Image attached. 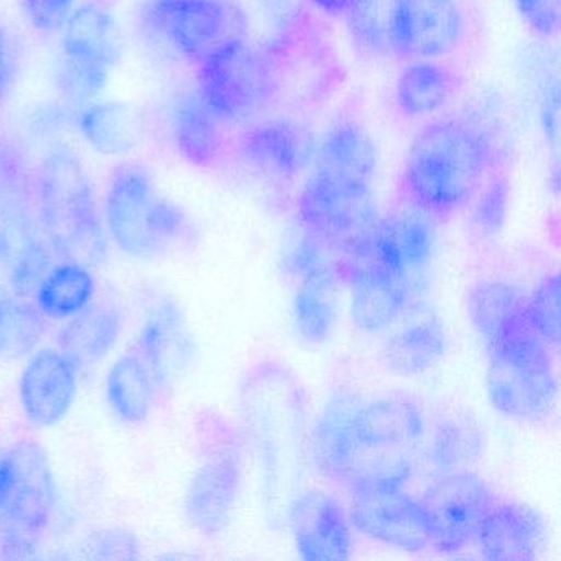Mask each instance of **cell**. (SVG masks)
I'll use <instances>...</instances> for the list:
<instances>
[{"instance_id": "cell-1", "label": "cell", "mask_w": 561, "mask_h": 561, "mask_svg": "<svg viewBox=\"0 0 561 561\" xmlns=\"http://www.w3.org/2000/svg\"><path fill=\"white\" fill-rule=\"evenodd\" d=\"M426 422L409 397L357 399L340 393L311 432V458L323 478L346 489L403 485L422 461Z\"/></svg>"}, {"instance_id": "cell-2", "label": "cell", "mask_w": 561, "mask_h": 561, "mask_svg": "<svg viewBox=\"0 0 561 561\" xmlns=\"http://www.w3.org/2000/svg\"><path fill=\"white\" fill-rule=\"evenodd\" d=\"M492 137L468 117L430 121L413 137L400 172L402 203L433 219H446L469 205L497 165Z\"/></svg>"}, {"instance_id": "cell-3", "label": "cell", "mask_w": 561, "mask_h": 561, "mask_svg": "<svg viewBox=\"0 0 561 561\" xmlns=\"http://www.w3.org/2000/svg\"><path fill=\"white\" fill-rule=\"evenodd\" d=\"M38 218L55 254L65 262L100 264L107 239L96 196L81 157L70 146L51 147L38 170Z\"/></svg>"}, {"instance_id": "cell-4", "label": "cell", "mask_w": 561, "mask_h": 561, "mask_svg": "<svg viewBox=\"0 0 561 561\" xmlns=\"http://www.w3.org/2000/svg\"><path fill=\"white\" fill-rule=\"evenodd\" d=\"M553 353L530 317L485 347V387L491 405L507 419L530 423L547 420L558 399Z\"/></svg>"}, {"instance_id": "cell-5", "label": "cell", "mask_w": 561, "mask_h": 561, "mask_svg": "<svg viewBox=\"0 0 561 561\" xmlns=\"http://www.w3.org/2000/svg\"><path fill=\"white\" fill-rule=\"evenodd\" d=\"M272 83V107L305 113L327 103L343 81V67L320 25L295 18L261 48Z\"/></svg>"}, {"instance_id": "cell-6", "label": "cell", "mask_w": 561, "mask_h": 561, "mask_svg": "<svg viewBox=\"0 0 561 561\" xmlns=\"http://www.w3.org/2000/svg\"><path fill=\"white\" fill-rule=\"evenodd\" d=\"M111 239L130 257L157 259L190 232L185 211L160 195L144 167L124 163L114 170L106 193Z\"/></svg>"}, {"instance_id": "cell-7", "label": "cell", "mask_w": 561, "mask_h": 561, "mask_svg": "<svg viewBox=\"0 0 561 561\" xmlns=\"http://www.w3.org/2000/svg\"><path fill=\"white\" fill-rule=\"evenodd\" d=\"M55 505L57 482L44 448L24 439L5 449V478L0 497L2 557H28L50 525Z\"/></svg>"}, {"instance_id": "cell-8", "label": "cell", "mask_w": 561, "mask_h": 561, "mask_svg": "<svg viewBox=\"0 0 561 561\" xmlns=\"http://www.w3.org/2000/svg\"><path fill=\"white\" fill-rule=\"evenodd\" d=\"M140 21L152 41L196 65L249 35L248 18L234 0H147Z\"/></svg>"}, {"instance_id": "cell-9", "label": "cell", "mask_w": 561, "mask_h": 561, "mask_svg": "<svg viewBox=\"0 0 561 561\" xmlns=\"http://www.w3.org/2000/svg\"><path fill=\"white\" fill-rule=\"evenodd\" d=\"M124 54L116 12L103 0H88L75 9L61 28L58 84L71 103H91L107 87Z\"/></svg>"}, {"instance_id": "cell-10", "label": "cell", "mask_w": 561, "mask_h": 561, "mask_svg": "<svg viewBox=\"0 0 561 561\" xmlns=\"http://www.w3.org/2000/svg\"><path fill=\"white\" fill-rule=\"evenodd\" d=\"M301 229L337 255L356 244L379 218L373 185L311 172L297 198Z\"/></svg>"}, {"instance_id": "cell-11", "label": "cell", "mask_w": 561, "mask_h": 561, "mask_svg": "<svg viewBox=\"0 0 561 561\" xmlns=\"http://www.w3.org/2000/svg\"><path fill=\"white\" fill-rule=\"evenodd\" d=\"M341 277L351 291V317L366 333H383L419 300L415 278L390 264L366 234L341 255Z\"/></svg>"}, {"instance_id": "cell-12", "label": "cell", "mask_w": 561, "mask_h": 561, "mask_svg": "<svg viewBox=\"0 0 561 561\" xmlns=\"http://www.w3.org/2000/svg\"><path fill=\"white\" fill-rule=\"evenodd\" d=\"M198 67L196 93L222 123H248L272 110L271 77L261 48L241 42Z\"/></svg>"}, {"instance_id": "cell-13", "label": "cell", "mask_w": 561, "mask_h": 561, "mask_svg": "<svg viewBox=\"0 0 561 561\" xmlns=\"http://www.w3.org/2000/svg\"><path fill=\"white\" fill-rule=\"evenodd\" d=\"M419 501L430 548L439 553L456 554L474 545L479 528L497 495L481 476L469 469H458L436 476Z\"/></svg>"}, {"instance_id": "cell-14", "label": "cell", "mask_w": 561, "mask_h": 561, "mask_svg": "<svg viewBox=\"0 0 561 561\" xmlns=\"http://www.w3.org/2000/svg\"><path fill=\"white\" fill-rule=\"evenodd\" d=\"M346 491V508L354 530L397 550H428L422 505L403 485H364Z\"/></svg>"}, {"instance_id": "cell-15", "label": "cell", "mask_w": 561, "mask_h": 561, "mask_svg": "<svg viewBox=\"0 0 561 561\" xmlns=\"http://www.w3.org/2000/svg\"><path fill=\"white\" fill-rule=\"evenodd\" d=\"M242 489V446L234 433H225L203 456L185 494L190 524L205 535L228 527Z\"/></svg>"}, {"instance_id": "cell-16", "label": "cell", "mask_w": 561, "mask_h": 561, "mask_svg": "<svg viewBox=\"0 0 561 561\" xmlns=\"http://www.w3.org/2000/svg\"><path fill=\"white\" fill-rule=\"evenodd\" d=\"M318 137L294 117L280 116L249 124L236 140L239 159L255 172L290 182L313 163Z\"/></svg>"}, {"instance_id": "cell-17", "label": "cell", "mask_w": 561, "mask_h": 561, "mask_svg": "<svg viewBox=\"0 0 561 561\" xmlns=\"http://www.w3.org/2000/svg\"><path fill=\"white\" fill-rule=\"evenodd\" d=\"M465 14L456 0H397L392 57L442 60L461 45Z\"/></svg>"}, {"instance_id": "cell-18", "label": "cell", "mask_w": 561, "mask_h": 561, "mask_svg": "<svg viewBox=\"0 0 561 561\" xmlns=\"http://www.w3.org/2000/svg\"><path fill=\"white\" fill-rule=\"evenodd\" d=\"M288 525L304 560H347L353 553L354 527L347 508L328 492L313 489L295 497Z\"/></svg>"}, {"instance_id": "cell-19", "label": "cell", "mask_w": 561, "mask_h": 561, "mask_svg": "<svg viewBox=\"0 0 561 561\" xmlns=\"http://www.w3.org/2000/svg\"><path fill=\"white\" fill-rule=\"evenodd\" d=\"M51 248L41 218L18 198L0 199V268L15 290H34L50 268Z\"/></svg>"}, {"instance_id": "cell-20", "label": "cell", "mask_w": 561, "mask_h": 561, "mask_svg": "<svg viewBox=\"0 0 561 561\" xmlns=\"http://www.w3.org/2000/svg\"><path fill=\"white\" fill-rule=\"evenodd\" d=\"M387 331L380 357L396 376H420L436 366L448 350L442 318L422 298L413 301Z\"/></svg>"}, {"instance_id": "cell-21", "label": "cell", "mask_w": 561, "mask_h": 561, "mask_svg": "<svg viewBox=\"0 0 561 561\" xmlns=\"http://www.w3.org/2000/svg\"><path fill=\"white\" fill-rule=\"evenodd\" d=\"M548 528L537 508L499 499L485 515L474 545L485 560L531 561L547 547Z\"/></svg>"}, {"instance_id": "cell-22", "label": "cell", "mask_w": 561, "mask_h": 561, "mask_svg": "<svg viewBox=\"0 0 561 561\" xmlns=\"http://www.w3.org/2000/svg\"><path fill=\"white\" fill-rule=\"evenodd\" d=\"M80 370L60 351L42 350L25 366L19 386L21 405L32 425H57L73 407Z\"/></svg>"}, {"instance_id": "cell-23", "label": "cell", "mask_w": 561, "mask_h": 561, "mask_svg": "<svg viewBox=\"0 0 561 561\" xmlns=\"http://www.w3.org/2000/svg\"><path fill=\"white\" fill-rule=\"evenodd\" d=\"M435 221L415 206L402 203L387 215H379L366 239L390 264L419 280L435 251Z\"/></svg>"}, {"instance_id": "cell-24", "label": "cell", "mask_w": 561, "mask_h": 561, "mask_svg": "<svg viewBox=\"0 0 561 561\" xmlns=\"http://www.w3.org/2000/svg\"><path fill=\"white\" fill-rule=\"evenodd\" d=\"M313 170L318 175L373 185L379 149L369 130L354 117H341L318 139Z\"/></svg>"}, {"instance_id": "cell-25", "label": "cell", "mask_w": 561, "mask_h": 561, "mask_svg": "<svg viewBox=\"0 0 561 561\" xmlns=\"http://www.w3.org/2000/svg\"><path fill=\"white\" fill-rule=\"evenodd\" d=\"M225 126L203 103L198 93L183 96L170 117V133L176 152L199 169H213L225 159Z\"/></svg>"}, {"instance_id": "cell-26", "label": "cell", "mask_w": 561, "mask_h": 561, "mask_svg": "<svg viewBox=\"0 0 561 561\" xmlns=\"http://www.w3.org/2000/svg\"><path fill=\"white\" fill-rule=\"evenodd\" d=\"M469 321L484 347L501 340L528 314V291L507 280H481L466 298Z\"/></svg>"}, {"instance_id": "cell-27", "label": "cell", "mask_w": 561, "mask_h": 561, "mask_svg": "<svg viewBox=\"0 0 561 561\" xmlns=\"http://www.w3.org/2000/svg\"><path fill=\"white\" fill-rule=\"evenodd\" d=\"M136 350L149 366L156 386H165L188 353L182 313L175 304L165 300L150 311Z\"/></svg>"}, {"instance_id": "cell-28", "label": "cell", "mask_w": 561, "mask_h": 561, "mask_svg": "<svg viewBox=\"0 0 561 561\" xmlns=\"http://www.w3.org/2000/svg\"><path fill=\"white\" fill-rule=\"evenodd\" d=\"M458 87V77L448 65L439 60L409 61L397 78V110L409 119L433 116L455 96Z\"/></svg>"}, {"instance_id": "cell-29", "label": "cell", "mask_w": 561, "mask_h": 561, "mask_svg": "<svg viewBox=\"0 0 561 561\" xmlns=\"http://www.w3.org/2000/svg\"><path fill=\"white\" fill-rule=\"evenodd\" d=\"M58 334L60 353L78 370L96 366L110 354L123 331V320L114 308L90 307L75 317Z\"/></svg>"}, {"instance_id": "cell-30", "label": "cell", "mask_w": 561, "mask_h": 561, "mask_svg": "<svg viewBox=\"0 0 561 561\" xmlns=\"http://www.w3.org/2000/svg\"><path fill=\"white\" fill-rule=\"evenodd\" d=\"M77 126L88 146L103 156L124 157L142 139L139 111L124 103H88L81 106Z\"/></svg>"}, {"instance_id": "cell-31", "label": "cell", "mask_w": 561, "mask_h": 561, "mask_svg": "<svg viewBox=\"0 0 561 561\" xmlns=\"http://www.w3.org/2000/svg\"><path fill=\"white\" fill-rule=\"evenodd\" d=\"M341 280V262L300 278L294 298V321L298 334L307 343L321 344L333 336Z\"/></svg>"}, {"instance_id": "cell-32", "label": "cell", "mask_w": 561, "mask_h": 561, "mask_svg": "<svg viewBox=\"0 0 561 561\" xmlns=\"http://www.w3.org/2000/svg\"><path fill=\"white\" fill-rule=\"evenodd\" d=\"M156 380L139 351L117 357L106 377V397L111 409L123 422H144L150 415L156 397Z\"/></svg>"}, {"instance_id": "cell-33", "label": "cell", "mask_w": 561, "mask_h": 561, "mask_svg": "<svg viewBox=\"0 0 561 561\" xmlns=\"http://www.w3.org/2000/svg\"><path fill=\"white\" fill-rule=\"evenodd\" d=\"M35 290L37 308L44 317L68 320L93 300L94 278L87 265L65 262L48 268Z\"/></svg>"}, {"instance_id": "cell-34", "label": "cell", "mask_w": 561, "mask_h": 561, "mask_svg": "<svg viewBox=\"0 0 561 561\" xmlns=\"http://www.w3.org/2000/svg\"><path fill=\"white\" fill-rule=\"evenodd\" d=\"M482 453L479 430L462 419H445L426 430L422 459L442 472L468 469Z\"/></svg>"}, {"instance_id": "cell-35", "label": "cell", "mask_w": 561, "mask_h": 561, "mask_svg": "<svg viewBox=\"0 0 561 561\" xmlns=\"http://www.w3.org/2000/svg\"><path fill=\"white\" fill-rule=\"evenodd\" d=\"M44 314L37 305L14 295H0V357L21 359L41 344Z\"/></svg>"}, {"instance_id": "cell-36", "label": "cell", "mask_w": 561, "mask_h": 561, "mask_svg": "<svg viewBox=\"0 0 561 561\" xmlns=\"http://www.w3.org/2000/svg\"><path fill=\"white\" fill-rule=\"evenodd\" d=\"M397 0H354L344 15L354 44L369 55L392 57V25Z\"/></svg>"}, {"instance_id": "cell-37", "label": "cell", "mask_w": 561, "mask_h": 561, "mask_svg": "<svg viewBox=\"0 0 561 561\" xmlns=\"http://www.w3.org/2000/svg\"><path fill=\"white\" fill-rule=\"evenodd\" d=\"M511 203V183L504 172L489 173L471 202V221L485 238H494L504 229Z\"/></svg>"}, {"instance_id": "cell-38", "label": "cell", "mask_w": 561, "mask_h": 561, "mask_svg": "<svg viewBox=\"0 0 561 561\" xmlns=\"http://www.w3.org/2000/svg\"><path fill=\"white\" fill-rule=\"evenodd\" d=\"M528 314L535 330L557 353L560 343V275H547L534 290L528 291Z\"/></svg>"}, {"instance_id": "cell-39", "label": "cell", "mask_w": 561, "mask_h": 561, "mask_svg": "<svg viewBox=\"0 0 561 561\" xmlns=\"http://www.w3.org/2000/svg\"><path fill=\"white\" fill-rule=\"evenodd\" d=\"M524 24L538 37H557L561 27V0H514Z\"/></svg>"}, {"instance_id": "cell-40", "label": "cell", "mask_w": 561, "mask_h": 561, "mask_svg": "<svg viewBox=\"0 0 561 561\" xmlns=\"http://www.w3.org/2000/svg\"><path fill=\"white\" fill-rule=\"evenodd\" d=\"M25 14L35 31L44 35L61 32L77 9V0H24Z\"/></svg>"}, {"instance_id": "cell-41", "label": "cell", "mask_w": 561, "mask_h": 561, "mask_svg": "<svg viewBox=\"0 0 561 561\" xmlns=\"http://www.w3.org/2000/svg\"><path fill=\"white\" fill-rule=\"evenodd\" d=\"M93 550L103 560H130L137 557L136 538L123 530H107L94 540Z\"/></svg>"}, {"instance_id": "cell-42", "label": "cell", "mask_w": 561, "mask_h": 561, "mask_svg": "<svg viewBox=\"0 0 561 561\" xmlns=\"http://www.w3.org/2000/svg\"><path fill=\"white\" fill-rule=\"evenodd\" d=\"M18 73V54H15L14 42L0 28V101L11 90L12 83Z\"/></svg>"}, {"instance_id": "cell-43", "label": "cell", "mask_w": 561, "mask_h": 561, "mask_svg": "<svg viewBox=\"0 0 561 561\" xmlns=\"http://www.w3.org/2000/svg\"><path fill=\"white\" fill-rule=\"evenodd\" d=\"M558 88H548L541 103V124L550 140L557 139L558 136Z\"/></svg>"}, {"instance_id": "cell-44", "label": "cell", "mask_w": 561, "mask_h": 561, "mask_svg": "<svg viewBox=\"0 0 561 561\" xmlns=\"http://www.w3.org/2000/svg\"><path fill=\"white\" fill-rule=\"evenodd\" d=\"M308 4L328 18H344L350 11L354 0H307Z\"/></svg>"}, {"instance_id": "cell-45", "label": "cell", "mask_w": 561, "mask_h": 561, "mask_svg": "<svg viewBox=\"0 0 561 561\" xmlns=\"http://www.w3.org/2000/svg\"><path fill=\"white\" fill-rule=\"evenodd\" d=\"M5 478V451H0V497H2V485Z\"/></svg>"}]
</instances>
